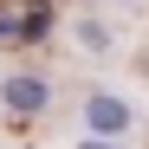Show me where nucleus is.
Here are the masks:
<instances>
[{
  "label": "nucleus",
  "mask_w": 149,
  "mask_h": 149,
  "mask_svg": "<svg viewBox=\"0 0 149 149\" xmlns=\"http://www.w3.org/2000/svg\"><path fill=\"white\" fill-rule=\"evenodd\" d=\"M52 78H45V71H33V65H19V71H7V78H0V110L7 117H19V123H33V117H45L52 110Z\"/></svg>",
  "instance_id": "nucleus-1"
},
{
  "label": "nucleus",
  "mask_w": 149,
  "mask_h": 149,
  "mask_svg": "<svg viewBox=\"0 0 149 149\" xmlns=\"http://www.w3.org/2000/svg\"><path fill=\"white\" fill-rule=\"evenodd\" d=\"M78 149H123V143H110V136H84Z\"/></svg>",
  "instance_id": "nucleus-4"
},
{
  "label": "nucleus",
  "mask_w": 149,
  "mask_h": 149,
  "mask_svg": "<svg viewBox=\"0 0 149 149\" xmlns=\"http://www.w3.org/2000/svg\"><path fill=\"white\" fill-rule=\"evenodd\" d=\"M97 7H149V0H97Z\"/></svg>",
  "instance_id": "nucleus-5"
},
{
  "label": "nucleus",
  "mask_w": 149,
  "mask_h": 149,
  "mask_svg": "<svg viewBox=\"0 0 149 149\" xmlns=\"http://www.w3.org/2000/svg\"><path fill=\"white\" fill-rule=\"evenodd\" d=\"M78 117H84V136H110V143H123V136L136 130V104L117 97V91H84Z\"/></svg>",
  "instance_id": "nucleus-2"
},
{
  "label": "nucleus",
  "mask_w": 149,
  "mask_h": 149,
  "mask_svg": "<svg viewBox=\"0 0 149 149\" xmlns=\"http://www.w3.org/2000/svg\"><path fill=\"white\" fill-rule=\"evenodd\" d=\"M71 33H78V45H84V52H110V33L97 26L91 13H78V19H71Z\"/></svg>",
  "instance_id": "nucleus-3"
}]
</instances>
